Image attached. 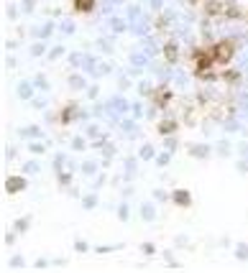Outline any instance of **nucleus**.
<instances>
[{
	"instance_id": "obj_3",
	"label": "nucleus",
	"mask_w": 248,
	"mask_h": 273,
	"mask_svg": "<svg viewBox=\"0 0 248 273\" xmlns=\"http://www.w3.org/2000/svg\"><path fill=\"white\" fill-rule=\"evenodd\" d=\"M225 8L228 3L225 0H205V16H225Z\"/></svg>"
},
{
	"instance_id": "obj_12",
	"label": "nucleus",
	"mask_w": 248,
	"mask_h": 273,
	"mask_svg": "<svg viewBox=\"0 0 248 273\" xmlns=\"http://www.w3.org/2000/svg\"><path fill=\"white\" fill-rule=\"evenodd\" d=\"M220 77H222L228 85H235V82H240V74H238L235 69H233V72H230V69H225V72H220Z\"/></svg>"
},
{
	"instance_id": "obj_9",
	"label": "nucleus",
	"mask_w": 248,
	"mask_h": 273,
	"mask_svg": "<svg viewBox=\"0 0 248 273\" xmlns=\"http://www.w3.org/2000/svg\"><path fill=\"white\" fill-rule=\"evenodd\" d=\"M75 118H77V105L72 102V105H67V107L62 110V115H59V120H62V123H72Z\"/></svg>"
},
{
	"instance_id": "obj_6",
	"label": "nucleus",
	"mask_w": 248,
	"mask_h": 273,
	"mask_svg": "<svg viewBox=\"0 0 248 273\" xmlns=\"http://www.w3.org/2000/svg\"><path fill=\"white\" fill-rule=\"evenodd\" d=\"M72 8L77 13H92L95 11V0H72Z\"/></svg>"
},
{
	"instance_id": "obj_4",
	"label": "nucleus",
	"mask_w": 248,
	"mask_h": 273,
	"mask_svg": "<svg viewBox=\"0 0 248 273\" xmlns=\"http://www.w3.org/2000/svg\"><path fill=\"white\" fill-rule=\"evenodd\" d=\"M26 189V179L23 176H8L6 179V192L8 194H21Z\"/></svg>"
},
{
	"instance_id": "obj_13",
	"label": "nucleus",
	"mask_w": 248,
	"mask_h": 273,
	"mask_svg": "<svg viewBox=\"0 0 248 273\" xmlns=\"http://www.w3.org/2000/svg\"><path fill=\"white\" fill-rule=\"evenodd\" d=\"M192 151H194V153H197V156H200V158H202V156H205V153H207V148H205V146H197V148H192Z\"/></svg>"
},
{
	"instance_id": "obj_8",
	"label": "nucleus",
	"mask_w": 248,
	"mask_h": 273,
	"mask_svg": "<svg viewBox=\"0 0 248 273\" xmlns=\"http://www.w3.org/2000/svg\"><path fill=\"white\" fill-rule=\"evenodd\" d=\"M194 77L202 79V82H210V79H217V72H215L212 67H207V69H194Z\"/></svg>"
},
{
	"instance_id": "obj_15",
	"label": "nucleus",
	"mask_w": 248,
	"mask_h": 273,
	"mask_svg": "<svg viewBox=\"0 0 248 273\" xmlns=\"http://www.w3.org/2000/svg\"><path fill=\"white\" fill-rule=\"evenodd\" d=\"M238 255H240V258H245V255H248V248H245V245H240V248H238Z\"/></svg>"
},
{
	"instance_id": "obj_7",
	"label": "nucleus",
	"mask_w": 248,
	"mask_h": 273,
	"mask_svg": "<svg viewBox=\"0 0 248 273\" xmlns=\"http://www.w3.org/2000/svg\"><path fill=\"white\" fill-rule=\"evenodd\" d=\"M164 59H166V62H177V59H179V46H177L174 41L164 44Z\"/></svg>"
},
{
	"instance_id": "obj_2",
	"label": "nucleus",
	"mask_w": 248,
	"mask_h": 273,
	"mask_svg": "<svg viewBox=\"0 0 248 273\" xmlns=\"http://www.w3.org/2000/svg\"><path fill=\"white\" fill-rule=\"evenodd\" d=\"M151 102H154L156 107H166V105L171 102V90H169V87H164V85H161V87H156V90L151 92Z\"/></svg>"
},
{
	"instance_id": "obj_5",
	"label": "nucleus",
	"mask_w": 248,
	"mask_h": 273,
	"mask_svg": "<svg viewBox=\"0 0 248 273\" xmlns=\"http://www.w3.org/2000/svg\"><path fill=\"white\" fill-rule=\"evenodd\" d=\"M171 202L179 204V207H189V204H192V194H189L187 189H174V192H171Z\"/></svg>"
},
{
	"instance_id": "obj_16",
	"label": "nucleus",
	"mask_w": 248,
	"mask_h": 273,
	"mask_svg": "<svg viewBox=\"0 0 248 273\" xmlns=\"http://www.w3.org/2000/svg\"><path fill=\"white\" fill-rule=\"evenodd\" d=\"M189 3H192V6H194V3H200V0H189Z\"/></svg>"
},
{
	"instance_id": "obj_11",
	"label": "nucleus",
	"mask_w": 248,
	"mask_h": 273,
	"mask_svg": "<svg viewBox=\"0 0 248 273\" xmlns=\"http://www.w3.org/2000/svg\"><path fill=\"white\" fill-rule=\"evenodd\" d=\"M225 18L238 21V18H243V13H240V8H238L235 3H228V8H225Z\"/></svg>"
},
{
	"instance_id": "obj_1",
	"label": "nucleus",
	"mask_w": 248,
	"mask_h": 273,
	"mask_svg": "<svg viewBox=\"0 0 248 273\" xmlns=\"http://www.w3.org/2000/svg\"><path fill=\"white\" fill-rule=\"evenodd\" d=\"M212 46H215V62L217 64H228L233 59V54H235V44L230 39H222V41H217Z\"/></svg>"
},
{
	"instance_id": "obj_14",
	"label": "nucleus",
	"mask_w": 248,
	"mask_h": 273,
	"mask_svg": "<svg viewBox=\"0 0 248 273\" xmlns=\"http://www.w3.org/2000/svg\"><path fill=\"white\" fill-rule=\"evenodd\" d=\"M85 82H82V77H72V87H82Z\"/></svg>"
},
{
	"instance_id": "obj_10",
	"label": "nucleus",
	"mask_w": 248,
	"mask_h": 273,
	"mask_svg": "<svg viewBox=\"0 0 248 273\" xmlns=\"http://www.w3.org/2000/svg\"><path fill=\"white\" fill-rule=\"evenodd\" d=\"M174 130H177V123H174V120H161V123H159V133H161V135H171Z\"/></svg>"
}]
</instances>
